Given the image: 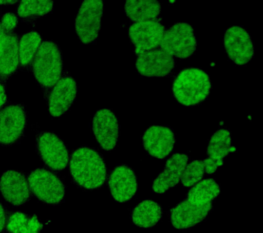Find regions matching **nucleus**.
I'll return each instance as SVG.
<instances>
[{"mask_svg":"<svg viewBox=\"0 0 263 233\" xmlns=\"http://www.w3.org/2000/svg\"><path fill=\"white\" fill-rule=\"evenodd\" d=\"M0 192L4 199L14 206L24 205L32 198L26 176L20 171H6L2 174Z\"/></svg>","mask_w":263,"mask_h":233,"instance_id":"12","label":"nucleus"},{"mask_svg":"<svg viewBox=\"0 0 263 233\" xmlns=\"http://www.w3.org/2000/svg\"><path fill=\"white\" fill-rule=\"evenodd\" d=\"M211 87L207 73L201 69L188 68L177 75L173 82L172 93L178 103L191 107L209 98Z\"/></svg>","mask_w":263,"mask_h":233,"instance_id":"2","label":"nucleus"},{"mask_svg":"<svg viewBox=\"0 0 263 233\" xmlns=\"http://www.w3.org/2000/svg\"><path fill=\"white\" fill-rule=\"evenodd\" d=\"M203 162L205 166V173L209 175L215 173L218 167L222 165L221 163L216 162L209 158L203 159Z\"/></svg>","mask_w":263,"mask_h":233,"instance_id":"29","label":"nucleus"},{"mask_svg":"<svg viewBox=\"0 0 263 233\" xmlns=\"http://www.w3.org/2000/svg\"><path fill=\"white\" fill-rule=\"evenodd\" d=\"M165 30L159 19L137 22L129 26V36L135 46V54L139 55L159 46Z\"/></svg>","mask_w":263,"mask_h":233,"instance_id":"9","label":"nucleus"},{"mask_svg":"<svg viewBox=\"0 0 263 233\" xmlns=\"http://www.w3.org/2000/svg\"><path fill=\"white\" fill-rule=\"evenodd\" d=\"M221 193V189L214 179L203 180L189 192L187 200L191 204L203 206L211 203Z\"/></svg>","mask_w":263,"mask_h":233,"instance_id":"24","label":"nucleus"},{"mask_svg":"<svg viewBox=\"0 0 263 233\" xmlns=\"http://www.w3.org/2000/svg\"><path fill=\"white\" fill-rule=\"evenodd\" d=\"M26 112L23 104L6 106L0 111V145L11 146L24 136Z\"/></svg>","mask_w":263,"mask_h":233,"instance_id":"8","label":"nucleus"},{"mask_svg":"<svg viewBox=\"0 0 263 233\" xmlns=\"http://www.w3.org/2000/svg\"><path fill=\"white\" fill-rule=\"evenodd\" d=\"M205 166L203 160H194L186 165L183 172L182 178V185L184 187H191L200 181L205 174Z\"/></svg>","mask_w":263,"mask_h":233,"instance_id":"27","label":"nucleus"},{"mask_svg":"<svg viewBox=\"0 0 263 233\" xmlns=\"http://www.w3.org/2000/svg\"><path fill=\"white\" fill-rule=\"evenodd\" d=\"M42 38L38 32L32 31L25 34L20 40L18 56L23 67L28 66L40 47Z\"/></svg>","mask_w":263,"mask_h":233,"instance_id":"25","label":"nucleus"},{"mask_svg":"<svg viewBox=\"0 0 263 233\" xmlns=\"http://www.w3.org/2000/svg\"><path fill=\"white\" fill-rule=\"evenodd\" d=\"M108 184L113 198L121 203L129 201L138 190L135 171L126 165H118L113 169Z\"/></svg>","mask_w":263,"mask_h":233,"instance_id":"16","label":"nucleus"},{"mask_svg":"<svg viewBox=\"0 0 263 233\" xmlns=\"http://www.w3.org/2000/svg\"><path fill=\"white\" fill-rule=\"evenodd\" d=\"M142 142L151 156L163 159L174 150L176 137L174 131L168 126L153 125L145 131Z\"/></svg>","mask_w":263,"mask_h":233,"instance_id":"14","label":"nucleus"},{"mask_svg":"<svg viewBox=\"0 0 263 233\" xmlns=\"http://www.w3.org/2000/svg\"><path fill=\"white\" fill-rule=\"evenodd\" d=\"M92 132L99 144L110 151L117 146L119 136L118 118L109 109L98 110L92 121Z\"/></svg>","mask_w":263,"mask_h":233,"instance_id":"13","label":"nucleus"},{"mask_svg":"<svg viewBox=\"0 0 263 233\" xmlns=\"http://www.w3.org/2000/svg\"><path fill=\"white\" fill-rule=\"evenodd\" d=\"M20 39L14 32H6L0 40V82H5L20 65Z\"/></svg>","mask_w":263,"mask_h":233,"instance_id":"19","label":"nucleus"},{"mask_svg":"<svg viewBox=\"0 0 263 233\" xmlns=\"http://www.w3.org/2000/svg\"><path fill=\"white\" fill-rule=\"evenodd\" d=\"M77 92L75 79L64 72L49 95L48 106L51 115L59 117L67 112L75 100Z\"/></svg>","mask_w":263,"mask_h":233,"instance_id":"15","label":"nucleus"},{"mask_svg":"<svg viewBox=\"0 0 263 233\" xmlns=\"http://www.w3.org/2000/svg\"><path fill=\"white\" fill-rule=\"evenodd\" d=\"M236 149L232 146L230 131L221 129L217 131L210 139L207 148L208 158L223 164V159Z\"/></svg>","mask_w":263,"mask_h":233,"instance_id":"22","label":"nucleus"},{"mask_svg":"<svg viewBox=\"0 0 263 233\" xmlns=\"http://www.w3.org/2000/svg\"><path fill=\"white\" fill-rule=\"evenodd\" d=\"M8 218V210L4 204L0 202V233L5 230Z\"/></svg>","mask_w":263,"mask_h":233,"instance_id":"30","label":"nucleus"},{"mask_svg":"<svg viewBox=\"0 0 263 233\" xmlns=\"http://www.w3.org/2000/svg\"><path fill=\"white\" fill-rule=\"evenodd\" d=\"M104 10V2L87 0L80 6L76 18V33L82 44L94 43L98 37Z\"/></svg>","mask_w":263,"mask_h":233,"instance_id":"6","label":"nucleus"},{"mask_svg":"<svg viewBox=\"0 0 263 233\" xmlns=\"http://www.w3.org/2000/svg\"><path fill=\"white\" fill-rule=\"evenodd\" d=\"M72 181L84 189L93 190L106 183L107 167L104 157L95 149L82 146L74 151L69 159Z\"/></svg>","mask_w":263,"mask_h":233,"instance_id":"1","label":"nucleus"},{"mask_svg":"<svg viewBox=\"0 0 263 233\" xmlns=\"http://www.w3.org/2000/svg\"><path fill=\"white\" fill-rule=\"evenodd\" d=\"M213 209V204L203 206L194 205L184 200L170 210L171 222L175 228L185 230L196 226L209 216Z\"/></svg>","mask_w":263,"mask_h":233,"instance_id":"17","label":"nucleus"},{"mask_svg":"<svg viewBox=\"0 0 263 233\" xmlns=\"http://www.w3.org/2000/svg\"><path fill=\"white\" fill-rule=\"evenodd\" d=\"M61 49L52 41H44L39 47L33 62V73L45 89H52L63 75Z\"/></svg>","mask_w":263,"mask_h":233,"instance_id":"3","label":"nucleus"},{"mask_svg":"<svg viewBox=\"0 0 263 233\" xmlns=\"http://www.w3.org/2000/svg\"><path fill=\"white\" fill-rule=\"evenodd\" d=\"M0 25L6 32H12L18 26V18L14 13H6L0 19Z\"/></svg>","mask_w":263,"mask_h":233,"instance_id":"28","label":"nucleus"},{"mask_svg":"<svg viewBox=\"0 0 263 233\" xmlns=\"http://www.w3.org/2000/svg\"><path fill=\"white\" fill-rule=\"evenodd\" d=\"M125 13L132 21L140 22L156 19L161 12V4L154 0L126 1Z\"/></svg>","mask_w":263,"mask_h":233,"instance_id":"20","label":"nucleus"},{"mask_svg":"<svg viewBox=\"0 0 263 233\" xmlns=\"http://www.w3.org/2000/svg\"><path fill=\"white\" fill-rule=\"evenodd\" d=\"M53 1H22L17 13L23 19L41 17L52 11Z\"/></svg>","mask_w":263,"mask_h":233,"instance_id":"26","label":"nucleus"},{"mask_svg":"<svg viewBox=\"0 0 263 233\" xmlns=\"http://www.w3.org/2000/svg\"><path fill=\"white\" fill-rule=\"evenodd\" d=\"M176 60L162 49H154L138 55L136 68L139 74L148 77H164L172 75Z\"/></svg>","mask_w":263,"mask_h":233,"instance_id":"11","label":"nucleus"},{"mask_svg":"<svg viewBox=\"0 0 263 233\" xmlns=\"http://www.w3.org/2000/svg\"><path fill=\"white\" fill-rule=\"evenodd\" d=\"M162 217L161 206L151 200H143L137 204L132 214V220L137 226L150 228L155 226Z\"/></svg>","mask_w":263,"mask_h":233,"instance_id":"21","label":"nucleus"},{"mask_svg":"<svg viewBox=\"0 0 263 233\" xmlns=\"http://www.w3.org/2000/svg\"><path fill=\"white\" fill-rule=\"evenodd\" d=\"M28 183L32 193L43 203L57 205L63 202L65 184L52 172L37 168L29 175Z\"/></svg>","mask_w":263,"mask_h":233,"instance_id":"5","label":"nucleus"},{"mask_svg":"<svg viewBox=\"0 0 263 233\" xmlns=\"http://www.w3.org/2000/svg\"><path fill=\"white\" fill-rule=\"evenodd\" d=\"M6 32L2 28L1 25H0V40L3 38V36L5 35Z\"/></svg>","mask_w":263,"mask_h":233,"instance_id":"33","label":"nucleus"},{"mask_svg":"<svg viewBox=\"0 0 263 233\" xmlns=\"http://www.w3.org/2000/svg\"><path fill=\"white\" fill-rule=\"evenodd\" d=\"M160 48L170 56L186 59L197 50V41L193 26L187 23L175 24L165 30Z\"/></svg>","mask_w":263,"mask_h":233,"instance_id":"4","label":"nucleus"},{"mask_svg":"<svg viewBox=\"0 0 263 233\" xmlns=\"http://www.w3.org/2000/svg\"><path fill=\"white\" fill-rule=\"evenodd\" d=\"M189 161V157L184 153L173 155L166 161L163 171L153 182L152 189L156 194H164L180 183L183 172Z\"/></svg>","mask_w":263,"mask_h":233,"instance_id":"18","label":"nucleus"},{"mask_svg":"<svg viewBox=\"0 0 263 233\" xmlns=\"http://www.w3.org/2000/svg\"><path fill=\"white\" fill-rule=\"evenodd\" d=\"M36 148L45 165L53 171H63L69 163V151L63 140L52 132L39 133Z\"/></svg>","mask_w":263,"mask_h":233,"instance_id":"7","label":"nucleus"},{"mask_svg":"<svg viewBox=\"0 0 263 233\" xmlns=\"http://www.w3.org/2000/svg\"><path fill=\"white\" fill-rule=\"evenodd\" d=\"M7 102V95H6V91L5 86L3 83L0 82V109Z\"/></svg>","mask_w":263,"mask_h":233,"instance_id":"31","label":"nucleus"},{"mask_svg":"<svg viewBox=\"0 0 263 233\" xmlns=\"http://www.w3.org/2000/svg\"><path fill=\"white\" fill-rule=\"evenodd\" d=\"M43 228L36 215L16 211L8 216L5 233H41Z\"/></svg>","mask_w":263,"mask_h":233,"instance_id":"23","label":"nucleus"},{"mask_svg":"<svg viewBox=\"0 0 263 233\" xmlns=\"http://www.w3.org/2000/svg\"><path fill=\"white\" fill-rule=\"evenodd\" d=\"M223 44L228 58L234 64L241 66L254 58V43L249 32L242 26L228 28L224 35Z\"/></svg>","mask_w":263,"mask_h":233,"instance_id":"10","label":"nucleus"},{"mask_svg":"<svg viewBox=\"0 0 263 233\" xmlns=\"http://www.w3.org/2000/svg\"><path fill=\"white\" fill-rule=\"evenodd\" d=\"M16 1H0V5H12L16 3Z\"/></svg>","mask_w":263,"mask_h":233,"instance_id":"32","label":"nucleus"}]
</instances>
